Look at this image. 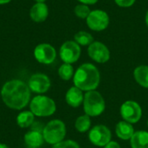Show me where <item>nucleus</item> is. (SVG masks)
I'll use <instances>...</instances> for the list:
<instances>
[{"label": "nucleus", "instance_id": "13", "mask_svg": "<svg viewBox=\"0 0 148 148\" xmlns=\"http://www.w3.org/2000/svg\"><path fill=\"white\" fill-rule=\"evenodd\" d=\"M32 21L36 23L44 22L49 16V8L45 3H36L29 10Z\"/></svg>", "mask_w": 148, "mask_h": 148}, {"label": "nucleus", "instance_id": "32", "mask_svg": "<svg viewBox=\"0 0 148 148\" xmlns=\"http://www.w3.org/2000/svg\"><path fill=\"white\" fill-rule=\"evenodd\" d=\"M147 126H148V121H147Z\"/></svg>", "mask_w": 148, "mask_h": 148}, {"label": "nucleus", "instance_id": "10", "mask_svg": "<svg viewBox=\"0 0 148 148\" xmlns=\"http://www.w3.org/2000/svg\"><path fill=\"white\" fill-rule=\"evenodd\" d=\"M34 56L42 64H51L56 58V51L49 43H40L34 49Z\"/></svg>", "mask_w": 148, "mask_h": 148}, {"label": "nucleus", "instance_id": "15", "mask_svg": "<svg viewBox=\"0 0 148 148\" xmlns=\"http://www.w3.org/2000/svg\"><path fill=\"white\" fill-rule=\"evenodd\" d=\"M23 140H24L25 145L28 147H40L43 144V142H44L42 132H41L39 130H36V129L35 130H30V131L27 132L24 134Z\"/></svg>", "mask_w": 148, "mask_h": 148}, {"label": "nucleus", "instance_id": "2", "mask_svg": "<svg viewBox=\"0 0 148 148\" xmlns=\"http://www.w3.org/2000/svg\"><path fill=\"white\" fill-rule=\"evenodd\" d=\"M73 81L75 86L82 91L95 90L101 81L100 72L92 63H84L75 72Z\"/></svg>", "mask_w": 148, "mask_h": 148}, {"label": "nucleus", "instance_id": "14", "mask_svg": "<svg viewBox=\"0 0 148 148\" xmlns=\"http://www.w3.org/2000/svg\"><path fill=\"white\" fill-rule=\"evenodd\" d=\"M83 99L84 95L82 93V90L75 86L71 87L67 91L65 95L66 102L72 108H78L79 106H81L83 103Z\"/></svg>", "mask_w": 148, "mask_h": 148}, {"label": "nucleus", "instance_id": "3", "mask_svg": "<svg viewBox=\"0 0 148 148\" xmlns=\"http://www.w3.org/2000/svg\"><path fill=\"white\" fill-rule=\"evenodd\" d=\"M82 104L85 114L90 117H96L101 115L106 108L104 98L96 90L88 91L84 95Z\"/></svg>", "mask_w": 148, "mask_h": 148}, {"label": "nucleus", "instance_id": "5", "mask_svg": "<svg viewBox=\"0 0 148 148\" xmlns=\"http://www.w3.org/2000/svg\"><path fill=\"white\" fill-rule=\"evenodd\" d=\"M44 141L50 145H56L62 141L66 136V126L61 120L50 121L43 128Z\"/></svg>", "mask_w": 148, "mask_h": 148}, {"label": "nucleus", "instance_id": "4", "mask_svg": "<svg viewBox=\"0 0 148 148\" xmlns=\"http://www.w3.org/2000/svg\"><path fill=\"white\" fill-rule=\"evenodd\" d=\"M30 111L37 117H48L55 114L56 105L51 98L38 95L35 96L29 103Z\"/></svg>", "mask_w": 148, "mask_h": 148}, {"label": "nucleus", "instance_id": "31", "mask_svg": "<svg viewBox=\"0 0 148 148\" xmlns=\"http://www.w3.org/2000/svg\"><path fill=\"white\" fill-rule=\"evenodd\" d=\"M36 3H45L46 0H35Z\"/></svg>", "mask_w": 148, "mask_h": 148}, {"label": "nucleus", "instance_id": "19", "mask_svg": "<svg viewBox=\"0 0 148 148\" xmlns=\"http://www.w3.org/2000/svg\"><path fill=\"white\" fill-rule=\"evenodd\" d=\"M35 121L34 114L29 111H23L16 117V124L21 128H27L30 127Z\"/></svg>", "mask_w": 148, "mask_h": 148}, {"label": "nucleus", "instance_id": "27", "mask_svg": "<svg viewBox=\"0 0 148 148\" xmlns=\"http://www.w3.org/2000/svg\"><path fill=\"white\" fill-rule=\"evenodd\" d=\"M79 1L81 3L83 4H87V5H91V4H95L98 2V0H77Z\"/></svg>", "mask_w": 148, "mask_h": 148}, {"label": "nucleus", "instance_id": "23", "mask_svg": "<svg viewBox=\"0 0 148 148\" xmlns=\"http://www.w3.org/2000/svg\"><path fill=\"white\" fill-rule=\"evenodd\" d=\"M75 14L77 17L82 18V19H86L88 15L91 12V10L89 9V7L87 4H83V3H80L77 4L75 7Z\"/></svg>", "mask_w": 148, "mask_h": 148}, {"label": "nucleus", "instance_id": "28", "mask_svg": "<svg viewBox=\"0 0 148 148\" xmlns=\"http://www.w3.org/2000/svg\"><path fill=\"white\" fill-rule=\"evenodd\" d=\"M11 0H0V4H5V3H10Z\"/></svg>", "mask_w": 148, "mask_h": 148}, {"label": "nucleus", "instance_id": "18", "mask_svg": "<svg viewBox=\"0 0 148 148\" xmlns=\"http://www.w3.org/2000/svg\"><path fill=\"white\" fill-rule=\"evenodd\" d=\"M134 77L139 85L148 88V66H138L134 71Z\"/></svg>", "mask_w": 148, "mask_h": 148}, {"label": "nucleus", "instance_id": "6", "mask_svg": "<svg viewBox=\"0 0 148 148\" xmlns=\"http://www.w3.org/2000/svg\"><path fill=\"white\" fill-rule=\"evenodd\" d=\"M88 27L94 31H102L108 27L109 16L102 10H91L88 16L86 18Z\"/></svg>", "mask_w": 148, "mask_h": 148}, {"label": "nucleus", "instance_id": "20", "mask_svg": "<svg viewBox=\"0 0 148 148\" xmlns=\"http://www.w3.org/2000/svg\"><path fill=\"white\" fill-rule=\"evenodd\" d=\"M75 42H77L80 46H89L94 42L93 36L84 30L77 32L74 36Z\"/></svg>", "mask_w": 148, "mask_h": 148}, {"label": "nucleus", "instance_id": "29", "mask_svg": "<svg viewBox=\"0 0 148 148\" xmlns=\"http://www.w3.org/2000/svg\"><path fill=\"white\" fill-rule=\"evenodd\" d=\"M145 20H146V24H147V28H148V10H147V14H146Z\"/></svg>", "mask_w": 148, "mask_h": 148}, {"label": "nucleus", "instance_id": "17", "mask_svg": "<svg viewBox=\"0 0 148 148\" xmlns=\"http://www.w3.org/2000/svg\"><path fill=\"white\" fill-rule=\"evenodd\" d=\"M132 148H148V132L137 131L130 140Z\"/></svg>", "mask_w": 148, "mask_h": 148}, {"label": "nucleus", "instance_id": "8", "mask_svg": "<svg viewBox=\"0 0 148 148\" xmlns=\"http://www.w3.org/2000/svg\"><path fill=\"white\" fill-rule=\"evenodd\" d=\"M122 119L131 124L137 123L142 116V109L139 103L134 101H127L121 107Z\"/></svg>", "mask_w": 148, "mask_h": 148}, {"label": "nucleus", "instance_id": "1", "mask_svg": "<svg viewBox=\"0 0 148 148\" xmlns=\"http://www.w3.org/2000/svg\"><path fill=\"white\" fill-rule=\"evenodd\" d=\"M30 89L24 82L14 79L6 82L1 89V97L3 103L14 110H21L30 101Z\"/></svg>", "mask_w": 148, "mask_h": 148}, {"label": "nucleus", "instance_id": "24", "mask_svg": "<svg viewBox=\"0 0 148 148\" xmlns=\"http://www.w3.org/2000/svg\"><path fill=\"white\" fill-rule=\"evenodd\" d=\"M52 148H80V146L77 142L68 140H62L56 145L53 146Z\"/></svg>", "mask_w": 148, "mask_h": 148}, {"label": "nucleus", "instance_id": "30", "mask_svg": "<svg viewBox=\"0 0 148 148\" xmlns=\"http://www.w3.org/2000/svg\"><path fill=\"white\" fill-rule=\"evenodd\" d=\"M0 148H9V147H8V146H6L5 144L0 143Z\"/></svg>", "mask_w": 148, "mask_h": 148}, {"label": "nucleus", "instance_id": "22", "mask_svg": "<svg viewBox=\"0 0 148 148\" xmlns=\"http://www.w3.org/2000/svg\"><path fill=\"white\" fill-rule=\"evenodd\" d=\"M58 75L63 81H69L75 75L74 68L69 63H63L58 69Z\"/></svg>", "mask_w": 148, "mask_h": 148}, {"label": "nucleus", "instance_id": "12", "mask_svg": "<svg viewBox=\"0 0 148 148\" xmlns=\"http://www.w3.org/2000/svg\"><path fill=\"white\" fill-rule=\"evenodd\" d=\"M28 86L30 91L38 95H42L49 89L51 82L46 75L36 73L30 76L28 82Z\"/></svg>", "mask_w": 148, "mask_h": 148}, {"label": "nucleus", "instance_id": "7", "mask_svg": "<svg viewBox=\"0 0 148 148\" xmlns=\"http://www.w3.org/2000/svg\"><path fill=\"white\" fill-rule=\"evenodd\" d=\"M59 55L64 63H75L81 56V47L75 41H67L61 46Z\"/></svg>", "mask_w": 148, "mask_h": 148}, {"label": "nucleus", "instance_id": "11", "mask_svg": "<svg viewBox=\"0 0 148 148\" xmlns=\"http://www.w3.org/2000/svg\"><path fill=\"white\" fill-rule=\"evenodd\" d=\"M89 57L98 63H105L110 59L108 48L101 42H93L88 48Z\"/></svg>", "mask_w": 148, "mask_h": 148}, {"label": "nucleus", "instance_id": "16", "mask_svg": "<svg viewBox=\"0 0 148 148\" xmlns=\"http://www.w3.org/2000/svg\"><path fill=\"white\" fill-rule=\"evenodd\" d=\"M115 134L119 139L122 140H131L132 136L134 134V129L131 123L121 121L118 122L115 127Z\"/></svg>", "mask_w": 148, "mask_h": 148}, {"label": "nucleus", "instance_id": "25", "mask_svg": "<svg viewBox=\"0 0 148 148\" xmlns=\"http://www.w3.org/2000/svg\"><path fill=\"white\" fill-rule=\"evenodd\" d=\"M136 0H114L115 3L121 8H128L134 4Z\"/></svg>", "mask_w": 148, "mask_h": 148}, {"label": "nucleus", "instance_id": "26", "mask_svg": "<svg viewBox=\"0 0 148 148\" xmlns=\"http://www.w3.org/2000/svg\"><path fill=\"white\" fill-rule=\"evenodd\" d=\"M104 148H121V146H120V144L118 143V142H116V141H110L109 143H108Z\"/></svg>", "mask_w": 148, "mask_h": 148}, {"label": "nucleus", "instance_id": "9", "mask_svg": "<svg viewBox=\"0 0 148 148\" xmlns=\"http://www.w3.org/2000/svg\"><path fill=\"white\" fill-rule=\"evenodd\" d=\"M112 134L110 129L104 125H96L91 128L88 134L90 142L96 147H105L111 141Z\"/></svg>", "mask_w": 148, "mask_h": 148}, {"label": "nucleus", "instance_id": "21", "mask_svg": "<svg viewBox=\"0 0 148 148\" xmlns=\"http://www.w3.org/2000/svg\"><path fill=\"white\" fill-rule=\"evenodd\" d=\"M75 129L79 132V133H85L88 130H89L90 127H91V120H90V116L84 114V115H81L79 116L75 123Z\"/></svg>", "mask_w": 148, "mask_h": 148}]
</instances>
